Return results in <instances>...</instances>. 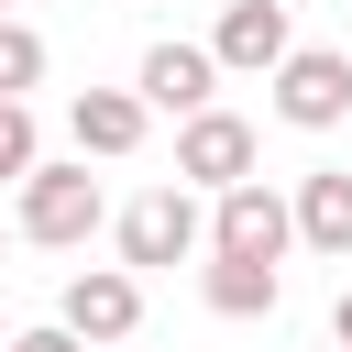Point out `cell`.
<instances>
[{"instance_id": "6da1fadb", "label": "cell", "mask_w": 352, "mask_h": 352, "mask_svg": "<svg viewBox=\"0 0 352 352\" xmlns=\"http://www.w3.org/2000/svg\"><path fill=\"white\" fill-rule=\"evenodd\" d=\"M99 220H110V198H99V176H88V154H77V165H33V176L11 187V231L44 242V253H77Z\"/></svg>"}, {"instance_id": "7a4b0ae2", "label": "cell", "mask_w": 352, "mask_h": 352, "mask_svg": "<svg viewBox=\"0 0 352 352\" xmlns=\"http://www.w3.org/2000/svg\"><path fill=\"white\" fill-rule=\"evenodd\" d=\"M264 88H275V121L286 132H341L352 121V55L341 44H297Z\"/></svg>"}, {"instance_id": "3957f363", "label": "cell", "mask_w": 352, "mask_h": 352, "mask_svg": "<svg viewBox=\"0 0 352 352\" xmlns=\"http://www.w3.org/2000/svg\"><path fill=\"white\" fill-rule=\"evenodd\" d=\"M209 242V209L187 198V187H143L132 209H121V264L132 275H154V264H187Z\"/></svg>"}, {"instance_id": "277c9868", "label": "cell", "mask_w": 352, "mask_h": 352, "mask_svg": "<svg viewBox=\"0 0 352 352\" xmlns=\"http://www.w3.org/2000/svg\"><path fill=\"white\" fill-rule=\"evenodd\" d=\"M286 242H297V198H275L264 176L220 187V209H209V253H253V264H286Z\"/></svg>"}, {"instance_id": "5b68a950", "label": "cell", "mask_w": 352, "mask_h": 352, "mask_svg": "<svg viewBox=\"0 0 352 352\" xmlns=\"http://www.w3.org/2000/svg\"><path fill=\"white\" fill-rule=\"evenodd\" d=\"M55 319H66L77 341H132V330H143V275H132V264H77L66 297H55Z\"/></svg>"}, {"instance_id": "8992f818", "label": "cell", "mask_w": 352, "mask_h": 352, "mask_svg": "<svg viewBox=\"0 0 352 352\" xmlns=\"http://www.w3.org/2000/svg\"><path fill=\"white\" fill-rule=\"evenodd\" d=\"M176 176L209 187V198L242 187V176H253V121H242V110H198V121H176Z\"/></svg>"}, {"instance_id": "52a82bcc", "label": "cell", "mask_w": 352, "mask_h": 352, "mask_svg": "<svg viewBox=\"0 0 352 352\" xmlns=\"http://www.w3.org/2000/svg\"><path fill=\"white\" fill-rule=\"evenodd\" d=\"M209 55H220L231 77H275V66L297 55V22H286V0H231V11H220V33H209Z\"/></svg>"}, {"instance_id": "ba28073f", "label": "cell", "mask_w": 352, "mask_h": 352, "mask_svg": "<svg viewBox=\"0 0 352 352\" xmlns=\"http://www.w3.org/2000/svg\"><path fill=\"white\" fill-rule=\"evenodd\" d=\"M132 88H143V110L198 121V110H220V99H209V88H220V55H209V44H154V55L132 66Z\"/></svg>"}, {"instance_id": "9c48e42d", "label": "cell", "mask_w": 352, "mask_h": 352, "mask_svg": "<svg viewBox=\"0 0 352 352\" xmlns=\"http://www.w3.org/2000/svg\"><path fill=\"white\" fill-rule=\"evenodd\" d=\"M143 88H77L66 99V132H77V154H99V165H121L132 143H143Z\"/></svg>"}, {"instance_id": "30bf717a", "label": "cell", "mask_w": 352, "mask_h": 352, "mask_svg": "<svg viewBox=\"0 0 352 352\" xmlns=\"http://www.w3.org/2000/svg\"><path fill=\"white\" fill-rule=\"evenodd\" d=\"M198 297L220 319H275L286 308V264H253V253H209L198 264Z\"/></svg>"}, {"instance_id": "8fae6325", "label": "cell", "mask_w": 352, "mask_h": 352, "mask_svg": "<svg viewBox=\"0 0 352 352\" xmlns=\"http://www.w3.org/2000/svg\"><path fill=\"white\" fill-rule=\"evenodd\" d=\"M297 242L330 253V264H352V176L341 165H308L297 176Z\"/></svg>"}, {"instance_id": "7c38bea8", "label": "cell", "mask_w": 352, "mask_h": 352, "mask_svg": "<svg viewBox=\"0 0 352 352\" xmlns=\"http://www.w3.org/2000/svg\"><path fill=\"white\" fill-rule=\"evenodd\" d=\"M22 88H44V33L0 11V99H22Z\"/></svg>"}, {"instance_id": "4fadbf2b", "label": "cell", "mask_w": 352, "mask_h": 352, "mask_svg": "<svg viewBox=\"0 0 352 352\" xmlns=\"http://www.w3.org/2000/svg\"><path fill=\"white\" fill-rule=\"evenodd\" d=\"M33 165H44V143H33V110H22V99H0V187H22Z\"/></svg>"}, {"instance_id": "5bb4252c", "label": "cell", "mask_w": 352, "mask_h": 352, "mask_svg": "<svg viewBox=\"0 0 352 352\" xmlns=\"http://www.w3.org/2000/svg\"><path fill=\"white\" fill-rule=\"evenodd\" d=\"M11 352H88V341H77L66 319H33V330H11Z\"/></svg>"}, {"instance_id": "9a60e30c", "label": "cell", "mask_w": 352, "mask_h": 352, "mask_svg": "<svg viewBox=\"0 0 352 352\" xmlns=\"http://www.w3.org/2000/svg\"><path fill=\"white\" fill-rule=\"evenodd\" d=\"M330 330H341V352H352V286H341V308H330Z\"/></svg>"}, {"instance_id": "2e32d148", "label": "cell", "mask_w": 352, "mask_h": 352, "mask_svg": "<svg viewBox=\"0 0 352 352\" xmlns=\"http://www.w3.org/2000/svg\"><path fill=\"white\" fill-rule=\"evenodd\" d=\"M0 11H11V0H0Z\"/></svg>"}]
</instances>
